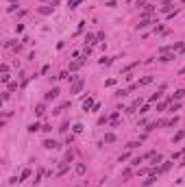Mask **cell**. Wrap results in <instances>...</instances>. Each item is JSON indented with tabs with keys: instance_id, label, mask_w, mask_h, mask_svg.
Here are the masks:
<instances>
[{
	"instance_id": "1",
	"label": "cell",
	"mask_w": 185,
	"mask_h": 187,
	"mask_svg": "<svg viewBox=\"0 0 185 187\" xmlns=\"http://www.w3.org/2000/svg\"><path fill=\"white\" fill-rule=\"evenodd\" d=\"M83 85H85V81H83V79H76L74 83H72V87H70V94H78V91L83 89Z\"/></svg>"
},
{
	"instance_id": "2",
	"label": "cell",
	"mask_w": 185,
	"mask_h": 187,
	"mask_svg": "<svg viewBox=\"0 0 185 187\" xmlns=\"http://www.w3.org/2000/svg\"><path fill=\"white\" fill-rule=\"evenodd\" d=\"M57 98H59V87H52V89H50L48 94H46V96H44V100H57Z\"/></svg>"
},
{
	"instance_id": "3",
	"label": "cell",
	"mask_w": 185,
	"mask_h": 187,
	"mask_svg": "<svg viewBox=\"0 0 185 187\" xmlns=\"http://www.w3.org/2000/svg\"><path fill=\"white\" fill-rule=\"evenodd\" d=\"M42 146L46 148V150H57V148H59V144H57L54 139H44V144H42Z\"/></svg>"
},
{
	"instance_id": "4",
	"label": "cell",
	"mask_w": 185,
	"mask_h": 187,
	"mask_svg": "<svg viewBox=\"0 0 185 187\" xmlns=\"http://www.w3.org/2000/svg\"><path fill=\"white\" fill-rule=\"evenodd\" d=\"M170 168H172V163H170V161H163V163H161V168H157V174H163V172H168Z\"/></svg>"
},
{
	"instance_id": "5",
	"label": "cell",
	"mask_w": 185,
	"mask_h": 187,
	"mask_svg": "<svg viewBox=\"0 0 185 187\" xmlns=\"http://www.w3.org/2000/svg\"><path fill=\"white\" fill-rule=\"evenodd\" d=\"M89 109H94V100L87 96L85 100H83V111H89Z\"/></svg>"
},
{
	"instance_id": "6",
	"label": "cell",
	"mask_w": 185,
	"mask_h": 187,
	"mask_svg": "<svg viewBox=\"0 0 185 187\" xmlns=\"http://www.w3.org/2000/svg\"><path fill=\"white\" fill-rule=\"evenodd\" d=\"M37 11H39V13H42V15H50V13H52V11H54V7H50V4H46V7H39Z\"/></svg>"
},
{
	"instance_id": "7",
	"label": "cell",
	"mask_w": 185,
	"mask_h": 187,
	"mask_svg": "<svg viewBox=\"0 0 185 187\" xmlns=\"http://www.w3.org/2000/svg\"><path fill=\"white\" fill-rule=\"evenodd\" d=\"M68 170H70V163H61L59 170H57V176H63V174L68 172Z\"/></svg>"
},
{
	"instance_id": "8",
	"label": "cell",
	"mask_w": 185,
	"mask_h": 187,
	"mask_svg": "<svg viewBox=\"0 0 185 187\" xmlns=\"http://www.w3.org/2000/svg\"><path fill=\"white\" fill-rule=\"evenodd\" d=\"M150 24H157V20H153V22H150V20H142V22L137 24V29H142V31H144V29H148Z\"/></svg>"
},
{
	"instance_id": "9",
	"label": "cell",
	"mask_w": 185,
	"mask_h": 187,
	"mask_svg": "<svg viewBox=\"0 0 185 187\" xmlns=\"http://www.w3.org/2000/svg\"><path fill=\"white\" fill-rule=\"evenodd\" d=\"M172 59H174V54H172V52H163V54L159 57V61L166 63V61H172Z\"/></svg>"
},
{
	"instance_id": "10",
	"label": "cell",
	"mask_w": 185,
	"mask_h": 187,
	"mask_svg": "<svg viewBox=\"0 0 185 187\" xmlns=\"http://www.w3.org/2000/svg\"><path fill=\"white\" fill-rule=\"evenodd\" d=\"M44 113H46V104H44V102H39L37 107H35V115H44Z\"/></svg>"
},
{
	"instance_id": "11",
	"label": "cell",
	"mask_w": 185,
	"mask_h": 187,
	"mask_svg": "<svg viewBox=\"0 0 185 187\" xmlns=\"http://www.w3.org/2000/svg\"><path fill=\"white\" fill-rule=\"evenodd\" d=\"M37 131H42V124H39V122L29 124V133H37Z\"/></svg>"
},
{
	"instance_id": "12",
	"label": "cell",
	"mask_w": 185,
	"mask_h": 187,
	"mask_svg": "<svg viewBox=\"0 0 185 187\" xmlns=\"http://www.w3.org/2000/svg\"><path fill=\"white\" fill-rule=\"evenodd\" d=\"M85 172H87V166H85V163H78V166H76V174H78V176H83Z\"/></svg>"
},
{
	"instance_id": "13",
	"label": "cell",
	"mask_w": 185,
	"mask_h": 187,
	"mask_svg": "<svg viewBox=\"0 0 185 187\" xmlns=\"http://www.w3.org/2000/svg\"><path fill=\"white\" fill-rule=\"evenodd\" d=\"M183 96H185V89H176V91H174V96H172V102H174V100H181Z\"/></svg>"
},
{
	"instance_id": "14",
	"label": "cell",
	"mask_w": 185,
	"mask_h": 187,
	"mask_svg": "<svg viewBox=\"0 0 185 187\" xmlns=\"http://www.w3.org/2000/svg\"><path fill=\"white\" fill-rule=\"evenodd\" d=\"M150 83H153V76H144V79L137 83V87H142V85H150Z\"/></svg>"
},
{
	"instance_id": "15",
	"label": "cell",
	"mask_w": 185,
	"mask_h": 187,
	"mask_svg": "<svg viewBox=\"0 0 185 187\" xmlns=\"http://www.w3.org/2000/svg\"><path fill=\"white\" fill-rule=\"evenodd\" d=\"M168 102H172V98H168L166 102H159V104H157V111H163V109L168 107Z\"/></svg>"
},
{
	"instance_id": "16",
	"label": "cell",
	"mask_w": 185,
	"mask_h": 187,
	"mask_svg": "<svg viewBox=\"0 0 185 187\" xmlns=\"http://www.w3.org/2000/svg\"><path fill=\"white\" fill-rule=\"evenodd\" d=\"M105 141H107V144H113V141H115V135L113 133H107V135H105Z\"/></svg>"
},
{
	"instance_id": "17",
	"label": "cell",
	"mask_w": 185,
	"mask_h": 187,
	"mask_svg": "<svg viewBox=\"0 0 185 187\" xmlns=\"http://www.w3.org/2000/svg\"><path fill=\"white\" fill-rule=\"evenodd\" d=\"M81 2H83V0H70V2H68V7H70V9H76Z\"/></svg>"
},
{
	"instance_id": "18",
	"label": "cell",
	"mask_w": 185,
	"mask_h": 187,
	"mask_svg": "<svg viewBox=\"0 0 185 187\" xmlns=\"http://www.w3.org/2000/svg\"><path fill=\"white\" fill-rule=\"evenodd\" d=\"M161 11H163V13H172V4H170V2H166L163 7H161Z\"/></svg>"
},
{
	"instance_id": "19",
	"label": "cell",
	"mask_w": 185,
	"mask_h": 187,
	"mask_svg": "<svg viewBox=\"0 0 185 187\" xmlns=\"http://www.w3.org/2000/svg\"><path fill=\"white\" fill-rule=\"evenodd\" d=\"M150 159H153V166H157V163H163V161H161V155H153Z\"/></svg>"
},
{
	"instance_id": "20",
	"label": "cell",
	"mask_w": 185,
	"mask_h": 187,
	"mask_svg": "<svg viewBox=\"0 0 185 187\" xmlns=\"http://www.w3.org/2000/svg\"><path fill=\"white\" fill-rule=\"evenodd\" d=\"M29 176H31V170H24V172L20 174V181H26V178H29Z\"/></svg>"
},
{
	"instance_id": "21",
	"label": "cell",
	"mask_w": 185,
	"mask_h": 187,
	"mask_svg": "<svg viewBox=\"0 0 185 187\" xmlns=\"http://www.w3.org/2000/svg\"><path fill=\"white\" fill-rule=\"evenodd\" d=\"M183 137H185V131H179V133L174 135V141H181Z\"/></svg>"
},
{
	"instance_id": "22",
	"label": "cell",
	"mask_w": 185,
	"mask_h": 187,
	"mask_svg": "<svg viewBox=\"0 0 185 187\" xmlns=\"http://www.w3.org/2000/svg\"><path fill=\"white\" fill-rule=\"evenodd\" d=\"M161 96H163V94H159V91H157V94H153V96H150V102H157Z\"/></svg>"
},
{
	"instance_id": "23",
	"label": "cell",
	"mask_w": 185,
	"mask_h": 187,
	"mask_svg": "<svg viewBox=\"0 0 185 187\" xmlns=\"http://www.w3.org/2000/svg\"><path fill=\"white\" fill-rule=\"evenodd\" d=\"M72 131H74V133H83V124H74V126H72Z\"/></svg>"
},
{
	"instance_id": "24",
	"label": "cell",
	"mask_w": 185,
	"mask_h": 187,
	"mask_svg": "<svg viewBox=\"0 0 185 187\" xmlns=\"http://www.w3.org/2000/svg\"><path fill=\"white\" fill-rule=\"evenodd\" d=\"M126 94H128L126 89H118V91H115V96H118V98H124V96H126Z\"/></svg>"
},
{
	"instance_id": "25",
	"label": "cell",
	"mask_w": 185,
	"mask_h": 187,
	"mask_svg": "<svg viewBox=\"0 0 185 187\" xmlns=\"http://www.w3.org/2000/svg\"><path fill=\"white\" fill-rule=\"evenodd\" d=\"M100 65H111V59L109 57H103V59H100Z\"/></svg>"
},
{
	"instance_id": "26",
	"label": "cell",
	"mask_w": 185,
	"mask_h": 187,
	"mask_svg": "<svg viewBox=\"0 0 185 187\" xmlns=\"http://www.w3.org/2000/svg\"><path fill=\"white\" fill-rule=\"evenodd\" d=\"M144 159H146V157H137V159H133V166H139V163H142Z\"/></svg>"
},
{
	"instance_id": "27",
	"label": "cell",
	"mask_w": 185,
	"mask_h": 187,
	"mask_svg": "<svg viewBox=\"0 0 185 187\" xmlns=\"http://www.w3.org/2000/svg\"><path fill=\"white\" fill-rule=\"evenodd\" d=\"M179 107H181V104H179V102H172V104H170V111H172V113H174V111H176V109H179Z\"/></svg>"
},
{
	"instance_id": "28",
	"label": "cell",
	"mask_w": 185,
	"mask_h": 187,
	"mask_svg": "<svg viewBox=\"0 0 185 187\" xmlns=\"http://www.w3.org/2000/svg\"><path fill=\"white\" fill-rule=\"evenodd\" d=\"M42 131H44V133H50V131H52V126H50V124H44Z\"/></svg>"
},
{
	"instance_id": "29",
	"label": "cell",
	"mask_w": 185,
	"mask_h": 187,
	"mask_svg": "<svg viewBox=\"0 0 185 187\" xmlns=\"http://www.w3.org/2000/svg\"><path fill=\"white\" fill-rule=\"evenodd\" d=\"M0 79H2V83H9V72H4L2 76H0Z\"/></svg>"
},
{
	"instance_id": "30",
	"label": "cell",
	"mask_w": 185,
	"mask_h": 187,
	"mask_svg": "<svg viewBox=\"0 0 185 187\" xmlns=\"http://www.w3.org/2000/svg\"><path fill=\"white\" fill-rule=\"evenodd\" d=\"M68 126H70L68 122H63V124H61V128H59V131H61V133H65V131H68Z\"/></svg>"
},
{
	"instance_id": "31",
	"label": "cell",
	"mask_w": 185,
	"mask_h": 187,
	"mask_svg": "<svg viewBox=\"0 0 185 187\" xmlns=\"http://www.w3.org/2000/svg\"><path fill=\"white\" fill-rule=\"evenodd\" d=\"M150 111V104H144V107H142V111H139V113H148Z\"/></svg>"
},
{
	"instance_id": "32",
	"label": "cell",
	"mask_w": 185,
	"mask_h": 187,
	"mask_svg": "<svg viewBox=\"0 0 185 187\" xmlns=\"http://www.w3.org/2000/svg\"><path fill=\"white\" fill-rule=\"evenodd\" d=\"M18 89V83H9V91H15Z\"/></svg>"
},
{
	"instance_id": "33",
	"label": "cell",
	"mask_w": 185,
	"mask_h": 187,
	"mask_svg": "<svg viewBox=\"0 0 185 187\" xmlns=\"http://www.w3.org/2000/svg\"><path fill=\"white\" fill-rule=\"evenodd\" d=\"M46 2H52V4H57V0H46Z\"/></svg>"
},
{
	"instance_id": "34",
	"label": "cell",
	"mask_w": 185,
	"mask_h": 187,
	"mask_svg": "<svg viewBox=\"0 0 185 187\" xmlns=\"http://www.w3.org/2000/svg\"><path fill=\"white\" fill-rule=\"evenodd\" d=\"M181 166H185V159H183V163H181Z\"/></svg>"
}]
</instances>
